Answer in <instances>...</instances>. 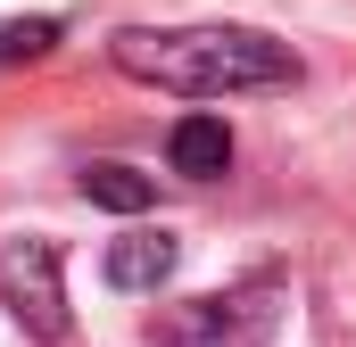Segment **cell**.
Listing matches in <instances>:
<instances>
[{
  "instance_id": "7",
  "label": "cell",
  "mask_w": 356,
  "mask_h": 347,
  "mask_svg": "<svg viewBox=\"0 0 356 347\" xmlns=\"http://www.w3.org/2000/svg\"><path fill=\"white\" fill-rule=\"evenodd\" d=\"M50 50H58V17H8V25H0V67L50 58Z\"/></svg>"
},
{
  "instance_id": "4",
  "label": "cell",
  "mask_w": 356,
  "mask_h": 347,
  "mask_svg": "<svg viewBox=\"0 0 356 347\" xmlns=\"http://www.w3.org/2000/svg\"><path fill=\"white\" fill-rule=\"evenodd\" d=\"M175 240L166 232H124V240H108V257H99V273H108V289H124V298H141V289H166L175 281Z\"/></svg>"
},
{
  "instance_id": "1",
  "label": "cell",
  "mask_w": 356,
  "mask_h": 347,
  "mask_svg": "<svg viewBox=\"0 0 356 347\" xmlns=\"http://www.w3.org/2000/svg\"><path fill=\"white\" fill-rule=\"evenodd\" d=\"M116 75L133 83L182 91V99H241V91H290L307 67L290 42H273L257 25H124L108 42Z\"/></svg>"
},
{
  "instance_id": "3",
  "label": "cell",
  "mask_w": 356,
  "mask_h": 347,
  "mask_svg": "<svg viewBox=\"0 0 356 347\" xmlns=\"http://www.w3.org/2000/svg\"><path fill=\"white\" fill-rule=\"evenodd\" d=\"M273 298H282L273 281H249V289H232V298H199L191 314L158 323V339H175V347H266L273 314H282Z\"/></svg>"
},
{
  "instance_id": "5",
  "label": "cell",
  "mask_w": 356,
  "mask_h": 347,
  "mask_svg": "<svg viewBox=\"0 0 356 347\" xmlns=\"http://www.w3.org/2000/svg\"><path fill=\"white\" fill-rule=\"evenodd\" d=\"M166 158H175V174H191V182H216V174L232 166V124H224V116H182L175 133H166Z\"/></svg>"
},
{
  "instance_id": "6",
  "label": "cell",
  "mask_w": 356,
  "mask_h": 347,
  "mask_svg": "<svg viewBox=\"0 0 356 347\" xmlns=\"http://www.w3.org/2000/svg\"><path fill=\"white\" fill-rule=\"evenodd\" d=\"M83 198L108 207V215H141V207L158 198V182L133 174V166H116V158H99V166H83Z\"/></svg>"
},
{
  "instance_id": "2",
  "label": "cell",
  "mask_w": 356,
  "mask_h": 347,
  "mask_svg": "<svg viewBox=\"0 0 356 347\" xmlns=\"http://www.w3.org/2000/svg\"><path fill=\"white\" fill-rule=\"evenodd\" d=\"M0 306L33 339H67V281H58V240H0Z\"/></svg>"
}]
</instances>
